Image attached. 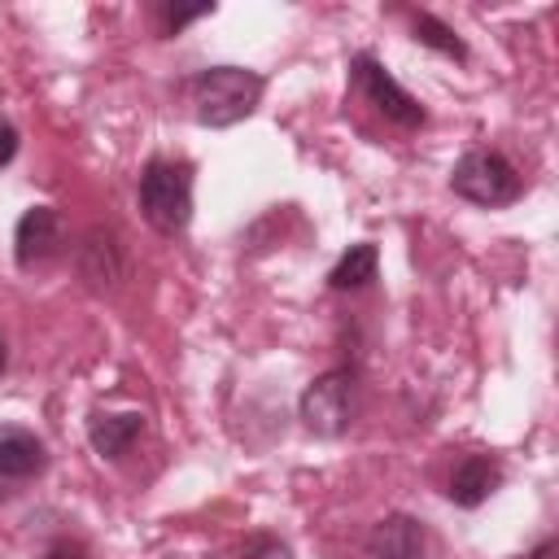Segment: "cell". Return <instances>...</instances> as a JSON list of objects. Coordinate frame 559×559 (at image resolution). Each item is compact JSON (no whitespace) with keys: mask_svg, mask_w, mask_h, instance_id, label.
<instances>
[{"mask_svg":"<svg viewBox=\"0 0 559 559\" xmlns=\"http://www.w3.org/2000/svg\"><path fill=\"white\" fill-rule=\"evenodd\" d=\"M502 485V463L493 459V454H463L459 463H454V472H450V485H445V493H450V502L454 507H480L493 489Z\"/></svg>","mask_w":559,"mask_h":559,"instance_id":"9c48e42d","label":"cell"},{"mask_svg":"<svg viewBox=\"0 0 559 559\" xmlns=\"http://www.w3.org/2000/svg\"><path fill=\"white\" fill-rule=\"evenodd\" d=\"M354 415H358V367H349V362L328 367L323 376H314L301 389L297 419L306 424V432H314V437H341V432H349Z\"/></svg>","mask_w":559,"mask_h":559,"instance_id":"3957f363","label":"cell"},{"mask_svg":"<svg viewBox=\"0 0 559 559\" xmlns=\"http://www.w3.org/2000/svg\"><path fill=\"white\" fill-rule=\"evenodd\" d=\"M61 249V214L52 205H31L13 227V258L22 271L44 266Z\"/></svg>","mask_w":559,"mask_h":559,"instance_id":"52a82bcc","label":"cell"},{"mask_svg":"<svg viewBox=\"0 0 559 559\" xmlns=\"http://www.w3.org/2000/svg\"><path fill=\"white\" fill-rule=\"evenodd\" d=\"M214 13V4H192V9H175V4H162L157 9V31L162 35H175V31H183L188 22H197V17H210Z\"/></svg>","mask_w":559,"mask_h":559,"instance_id":"9a60e30c","label":"cell"},{"mask_svg":"<svg viewBox=\"0 0 559 559\" xmlns=\"http://www.w3.org/2000/svg\"><path fill=\"white\" fill-rule=\"evenodd\" d=\"M450 188H454V197H463V201H472V205L498 210V205H511V201L524 192V179H520V170H515L502 153H493V148H472V153H463V157L454 162Z\"/></svg>","mask_w":559,"mask_h":559,"instance_id":"277c9868","label":"cell"},{"mask_svg":"<svg viewBox=\"0 0 559 559\" xmlns=\"http://www.w3.org/2000/svg\"><path fill=\"white\" fill-rule=\"evenodd\" d=\"M262 74L245 70V66H210L201 74L188 79V100H192V118L201 127H236L240 118H249L262 100Z\"/></svg>","mask_w":559,"mask_h":559,"instance_id":"6da1fadb","label":"cell"},{"mask_svg":"<svg viewBox=\"0 0 559 559\" xmlns=\"http://www.w3.org/2000/svg\"><path fill=\"white\" fill-rule=\"evenodd\" d=\"M424 555H428V533L406 511H389L367 533V559H424Z\"/></svg>","mask_w":559,"mask_h":559,"instance_id":"ba28073f","label":"cell"},{"mask_svg":"<svg viewBox=\"0 0 559 559\" xmlns=\"http://www.w3.org/2000/svg\"><path fill=\"white\" fill-rule=\"evenodd\" d=\"M349 83H354V92L384 118V122H393V127H424V105L371 57V52H358L354 61H349Z\"/></svg>","mask_w":559,"mask_h":559,"instance_id":"5b68a950","label":"cell"},{"mask_svg":"<svg viewBox=\"0 0 559 559\" xmlns=\"http://www.w3.org/2000/svg\"><path fill=\"white\" fill-rule=\"evenodd\" d=\"M140 432H144V415L140 411H122V415L92 411V419H87V441H92V450L100 459H122Z\"/></svg>","mask_w":559,"mask_h":559,"instance_id":"8fae6325","label":"cell"},{"mask_svg":"<svg viewBox=\"0 0 559 559\" xmlns=\"http://www.w3.org/2000/svg\"><path fill=\"white\" fill-rule=\"evenodd\" d=\"M411 26H415V39H419L424 48H432V52H441V57H450V61H467V44H463L459 31L445 26L441 17H432V13H415Z\"/></svg>","mask_w":559,"mask_h":559,"instance_id":"4fadbf2b","label":"cell"},{"mask_svg":"<svg viewBox=\"0 0 559 559\" xmlns=\"http://www.w3.org/2000/svg\"><path fill=\"white\" fill-rule=\"evenodd\" d=\"M74 271L83 280L87 293H114L127 275V253L114 227H92L83 231V240L74 245Z\"/></svg>","mask_w":559,"mask_h":559,"instance_id":"8992f818","label":"cell"},{"mask_svg":"<svg viewBox=\"0 0 559 559\" xmlns=\"http://www.w3.org/2000/svg\"><path fill=\"white\" fill-rule=\"evenodd\" d=\"M4 367H9V345H4V336H0V376H4Z\"/></svg>","mask_w":559,"mask_h":559,"instance_id":"ac0fdd59","label":"cell"},{"mask_svg":"<svg viewBox=\"0 0 559 559\" xmlns=\"http://www.w3.org/2000/svg\"><path fill=\"white\" fill-rule=\"evenodd\" d=\"M376 266H380L376 245H371V240H358V245H349V249L336 258V266L328 271V288H332V293L367 288V284L376 280Z\"/></svg>","mask_w":559,"mask_h":559,"instance_id":"7c38bea8","label":"cell"},{"mask_svg":"<svg viewBox=\"0 0 559 559\" xmlns=\"http://www.w3.org/2000/svg\"><path fill=\"white\" fill-rule=\"evenodd\" d=\"M48 467V450L31 428L0 424V480H31Z\"/></svg>","mask_w":559,"mask_h":559,"instance_id":"30bf717a","label":"cell"},{"mask_svg":"<svg viewBox=\"0 0 559 559\" xmlns=\"http://www.w3.org/2000/svg\"><path fill=\"white\" fill-rule=\"evenodd\" d=\"M140 214L162 236H183L192 223V166L183 157H148L135 183Z\"/></svg>","mask_w":559,"mask_h":559,"instance_id":"7a4b0ae2","label":"cell"},{"mask_svg":"<svg viewBox=\"0 0 559 559\" xmlns=\"http://www.w3.org/2000/svg\"><path fill=\"white\" fill-rule=\"evenodd\" d=\"M555 555H559V542H555V537H546V542H542V546H537L528 559H555Z\"/></svg>","mask_w":559,"mask_h":559,"instance_id":"e0dca14e","label":"cell"},{"mask_svg":"<svg viewBox=\"0 0 559 559\" xmlns=\"http://www.w3.org/2000/svg\"><path fill=\"white\" fill-rule=\"evenodd\" d=\"M17 157V127L9 118H0V166H9Z\"/></svg>","mask_w":559,"mask_h":559,"instance_id":"2e32d148","label":"cell"},{"mask_svg":"<svg viewBox=\"0 0 559 559\" xmlns=\"http://www.w3.org/2000/svg\"><path fill=\"white\" fill-rule=\"evenodd\" d=\"M231 559H293V550H288V542L275 537V533H249V537L231 550Z\"/></svg>","mask_w":559,"mask_h":559,"instance_id":"5bb4252c","label":"cell"}]
</instances>
